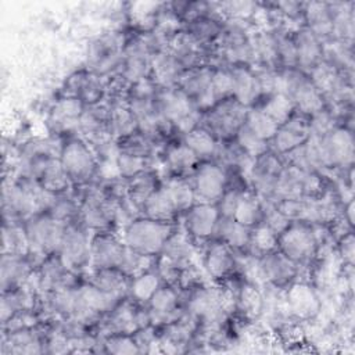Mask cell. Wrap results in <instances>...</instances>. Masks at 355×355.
I'll list each match as a JSON object with an SVG mask.
<instances>
[{
  "label": "cell",
  "mask_w": 355,
  "mask_h": 355,
  "mask_svg": "<svg viewBox=\"0 0 355 355\" xmlns=\"http://www.w3.org/2000/svg\"><path fill=\"white\" fill-rule=\"evenodd\" d=\"M173 233L171 223L150 218L133 219L125 229L123 243L130 250L143 255H155L162 251L168 237Z\"/></svg>",
  "instance_id": "6da1fadb"
},
{
  "label": "cell",
  "mask_w": 355,
  "mask_h": 355,
  "mask_svg": "<svg viewBox=\"0 0 355 355\" xmlns=\"http://www.w3.org/2000/svg\"><path fill=\"white\" fill-rule=\"evenodd\" d=\"M67 225L50 214H35L25 222V233L31 255H51L58 252Z\"/></svg>",
  "instance_id": "7a4b0ae2"
},
{
  "label": "cell",
  "mask_w": 355,
  "mask_h": 355,
  "mask_svg": "<svg viewBox=\"0 0 355 355\" xmlns=\"http://www.w3.org/2000/svg\"><path fill=\"white\" fill-rule=\"evenodd\" d=\"M155 100L161 115L184 135L198 126L200 110L179 87L161 89L157 92Z\"/></svg>",
  "instance_id": "3957f363"
},
{
  "label": "cell",
  "mask_w": 355,
  "mask_h": 355,
  "mask_svg": "<svg viewBox=\"0 0 355 355\" xmlns=\"http://www.w3.org/2000/svg\"><path fill=\"white\" fill-rule=\"evenodd\" d=\"M247 111V107L236 98H225L211 107L200 119L201 128L207 129L215 139H229L245 122Z\"/></svg>",
  "instance_id": "277c9868"
},
{
  "label": "cell",
  "mask_w": 355,
  "mask_h": 355,
  "mask_svg": "<svg viewBox=\"0 0 355 355\" xmlns=\"http://www.w3.org/2000/svg\"><path fill=\"white\" fill-rule=\"evenodd\" d=\"M277 245L286 257L300 265L311 261L316 254L318 236L306 222L294 220L279 234Z\"/></svg>",
  "instance_id": "5b68a950"
},
{
  "label": "cell",
  "mask_w": 355,
  "mask_h": 355,
  "mask_svg": "<svg viewBox=\"0 0 355 355\" xmlns=\"http://www.w3.org/2000/svg\"><path fill=\"white\" fill-rule=\"evenodd\" d=\"M79 212L86 227L101 233L107 232L115 222L118 207L115 200L108 197L103 189H92L86 191Z\"/></svg>",
  "instance_id": "8992f818"
},
{
  "label": "cell",
  "mask_w": 355,
  "mask_h": 355,
  "mask_svg": "<svg viewBox=\"0 0 355 355\" xmlns=\"http://www.w3.org/2000/svg\"><path fill=\"white\" fill-rule=\"evenodd\" d=\"M60 162L73 183H86L96 171V157L85 141L72 139L60 150Z\"/></svg>",
  "instance_id": "52a82bcc"
},
{
  "label": "cell",
  "mask_w": 355,
  "mask_h": 355,
  "mask_svg": "<svg viewBox=\"0 0 355 355\" xmlns=\"http://www.w3.org/2000/svg\"><path fill=\"white\" fill-rule=\"evenodd\" d=\"M218 54L227 62L237 65H244L254 58V50L251 39L247 36L244 28L239 22H230L222 28L218 37Z\"/></svg>",
  "instance_id": "ba28073f"
},
{
  "label": "cell",
  "mask_w": 355,
  "mask_h": 355,
  "mask_svg": "<svg viewBox=\"0 0 355 355\" xmlns=\"http://www.w3.org/2000/svg\"><path fill=\"white\" fill-rule=\"evenodd\" d=\"M58 255L65 268L73 273L90 262V241L82 227L67 225Z\"/></svg>",
  "instance_id": "9c48e42d"
},
{
  "label": "cell",
  "mask_w": 355,
  "mask_h": 355,
  "mask_svg": "<svg viewBox=\"0 0 355 355\" xmlns=\"http://www.w3.org/2000/svg\"><path fill=\"white\" fill-rule=\"evenodd\" d=\"M211 76L212 71L204 65L184 69L176 87H179L198 110L211 108L216 104L211 89Z\"/></svg>",
  "instance_id": "30bf717a"
},
{
  "label": "cell",
  "mask_w": 355,
  "mask_h": 355,
  "mask_svg": "<svg viewBox=\"0 0 355 355\" xmlns=\"http://www.w3.org/2000/svg\"><path fill=\"white\" fill-rule=\"evenodd\" d=\"M89 64L94 73L104 75L122 64L123 49L121 37L116 35H105L97 37L89 49Z\"/></svg>",
  "instance_id": "8fae6325"
},
{
  "label": "cell",
  "mask_w": 355,
  "mask_h": 355,
  "mask_svg": "<svg viewBox=\"0 0 355 355\" xmlns=\"http://www.w3.org/2000/svg\"><path fill=\"white\" fill-rule=\"evenodd\" d=\"M283 168L284 166L282 161L273 153L266 151L255 158L248 178L251 179L257 194L262 197L265 201L272 200L275 194L277 178Z\"/></svg>",
  "instance_id": "7c38bea8"
},
{
  "label": "cell",
  "mask_w": 355,
  "mask_h": 355,
  "mask_svg": "<svg viewBox=\"0 0 355 355\" xmlns=\"http://www.w3.org/2000/svg\"><path fill=\"white\" fill-rule=\"evenodd\" d=\"M323 151L329 168H347L354 162V136L345 128H334L322 137Z\"/></svg>",
  "instance_id": "4fadbf2b"
},
{
  "label": "cell",
  "mask_w": 355,
  "mask_h": 355,
  "mask_svg": "<svg viewBox=\"0 0 355 355\" xmlns=\"http://www.w3.org/2000/svg\"><path fill=\"white\" fill-rule=\"evenodd\" d=\"M125 250V243L108 232H101L90 240V263L94 269L119 268Z\"/></svg>",
  "instance_id": "5bb4252c"
},
{
  "label": "cell",
  "mask_w": 355,
  "mask_h": 355,
  "mask_svg": "<svg viewBox=\"0 0 355 355\" xmlns=\"http://www.w3.org/2000/svg\"><path fill=\"white\" fill-rule=\"evenodd\" d=\"M258 261L262 279L275 287H283L291 283L298 275V265L282 251H269L261 255Z\"/></svg>",
  "instance_id": "9a60e30c"
},
{
  "label": "cell",
  "mask_w": 355,
  "mask_h": 355,
  "mask_svg": "<svg viewBox=\"0 0 355 355\" xmlns=\"http://www.w3.org/2000/svg\"><path fill=\"white\" fill-rule=\"evenodd\" d=\"M153 55L141 37L133 40L123 49L122 78L130 85L147 79L151 71Z\"/></svg>",
  "instance_id": "2e32d148"
},
{
  "label": "cell",
  "mask_w": 355,
  "mask_h": 355,
  "mask_svg": "<svg viewBox=\"0 0 355 355\" xmlns=\"http://www.w3.org/2000/svg\"><path fill=\"white\" fill-rule=\"evenodd\" d=\"M309 137V119L302 114H293L284 123H282L272 141L273 148L280 154H287L305 143Z\"/></svg>",
  "instance_id": "e0dca14e"
},
{
  "label": "cell",
  "mask_w": 355,
  "mask_h": 355,
  "mask_svg": "<svg viewBox=\"0 0 355 355\" xmlns=\"http://www.w3.org/2000/svg\"><path fill=\"white\" fill-rule=\"evenodd\" d=\"M284 302L290 313L298 319L315 318L322 306L318 293L304 282H297L290 286Z\"/></svg>",
  "instance_id": "ac0fdd59"
},
{
  "label": "cell",
  "mask_w": 355,
  "mask_h": 355,
  "mask_svg": "<svg viewBox=\"0 0 355 355\" xmlns=\"http://www.w3.org/2000/svg\"><path fill=\"white\" fill-rule=\"evenodd\" d=\"M226 175L219 165L204 164L201 165L194 176V193L196 197L201 198L202 202L219 201L225 193Z\"/></svg>",
  "instance_id": "d6986e66"
},
{
  "label": "cell",
  "mask_w": 355,
  "mask_h": 355,
  "mask_svg": "<svg viewBox=\"0 0 355 355\" xmlns=\"http://www.w3.org/2000/svg\"><path fill=\"white\" fill-rule=\"evenodd\" d=\"M219 209L215 204L200 202L187 209L186 227L196 239H208L215 233L219 219Z\"/></svg>",
  "instance_id": "ffe728a7"
},
{
  "label": "cell",
  "mask_w": 355,
  "mask_h": 355,
  "mask_svg": "<svg viewBox=\"0 0 355 355\" xmlns=\"http://www.w3.org/2000/svg\"><path fill=\"white\" fill-rule=\"evenodd\" d=\"M0 270L1 288L3 291H7L25 284L32 275V262L26 255L3 254Z\"/></svg>",
  "instance_id": "44dd1931"
},
{
  "label": "cell",
  "mask_w": 355,
  "mask_h": 355,
  "mask_svg": "<svg viewBox=\"0 0 355 355\" xmlns=\"http://www.w3.org/2000/svg\"><path fill=\"white\" fill-rule=\"evenodd\" d=\"M184 68L182 64L168 51H161L153 55L151 72L155 79V85L161 89L176 87Z\"/></svg>",
  "instance_id": "7402d4cb"
},
{
  "label": "cell",
  "mask_w": 355,
  "mask_h": 355,
  "mask_svg": "<svg viewBox=\"0 0 355 355\" xmlns=\"http://www.w3.org/2000/svg\"><path fill=\"white\" fill-rule=\"evenodd\" d=\"M1 351L3 354H40L42 340L33 327L17 329L12 331H4Z\"/></svg>",
  "instance_id": "603a6c76"
},
{
  "label": "cell",
  "mask_w": 355,
  "mask_h": 355,
  "mask_svg": "<svg viewBox=\"0 0 355 355\" xmlns=\"http://www.w3.org/2000/svg\"><path fill=\"white\" fill-rule=\"evenodd\" d=\"M297 49V65L302 69H312L323 58V46L308 28L297 32L294 37Z\"/></svg>",
  "instance_id": "cb8c5ba5"
},
{
  "label": "cell",
  "mask_w": 355,
  "mask_h": 355,
  "mask_svg": "<svg viewBox=\"0 0 355 355\" xmlns=\"http://www.w3.org/2000/svg\"><path fill=\"white\" fill-rule=\"evenodd\" d=\"M230 72L233 78L232 97L245 107L251 105L261 96V89L255 73L244 65L233 67Z\"/></svg>",
  "instance_id": "d4e9b609"
},
{
  "label": "cell",
  "mask_w": 355,
  "mask_h": 355,
  "mask_svg": "<svg viewBox=\"0 0 355 355\" xmlns=\"http://www.w3.org/2000/svg\"><path fill=\"white\" fill-rule=\"evenodd\" d=\"M90 283L118 301L130 287L129 276L123 273L119 268L96 269L90 279Z\"/></svg>",
  "instance_id": "484cf974"
},
{
  "label": "cell",
  "mask_w": 355,
  "mask_h": 355,
  "mask_svg": "<svg viewBox=\"0 0 355 355\" xmlns=\"http://www.w3.org/2000/svg\"><path fill=\"white\" fill-rule=\"evenodd\" d=\"M215 233L218 237L230 248H245L250 245L251 239V227L241 225L233 218L219 216Z\"/></svg>",
  "instance_id": "4316f807"
},
{
  "label": "cell",
  "mask_w": 355,
  "mask_h": 355,
  "mask_svg": "<svg viewBox=\"0 0 355 355\" xmlns=\"http://www.w3.org/2000/svg\"><path fill=\"white\" fill-rule=\"evenodd\" d=\"M137 309L130 302L125 301L123 304L115 305L112 313L110 315L105 330L111 334H132L139 330L137 326Z\"/></svg>",
  "instance_id": "83f0119b"
},
{
  "label": "cell",
  "mask_w": 355,
  "mask_h": 355,
  "mask_svg": "<svg viewBox=\"0 0 355 355\" xmlns=\"http://www.w3.org/2000/svg\"><path fill=\"white\" fill-rule=\"evenodd\" d=\"M205 269L214 279L226 277L234 268V257L225 243H214L205 254Z\"/></svg>",
  "instance_id": "f1b7e54d"
},
{
  "label": "cell",
  "mask_w": 355,
  "mask_h": 355,
  "mask_svg": "<svg viewBox=\"0 0 355 355\" xmlns=\"http://www.w3.org/2000/svg\"><path fill=\"white\" fill-rule=\"evenodd\" d=\"M83 108L85 104L79 98L64 97L54 105L50 115V122L57 129H69L72 126H79V119Z\"/></svg>",
  "instance_id": "f546056e"
},
{
  "label": "cell",
  "mask_w": 355,
  "mask_h": 355,
  "mask_svg": "<svg viewBox=\"0 0 355 355\" xmlns=\"http://www.w3.org/2000/svg\"><path fill=\"white\" fill-rule=\"evenodd\" d=\"M305 18L308 21V29L318 37H327L333 35L331 12L327 3L312 1L305 6Z\"/></svg>",
  "instance_id": "4dcf8cb0"
},
{
  "label": "cell",
  "mask_w": 355,
  "mask_h": 355,
  "mask_svg": "<svg viewBox=\"0 0 355 355\" xmlns=\"http://www.w3.org/2000/svg\"><path fill=\"white\" fill-rule=\"evenodd\" d=\"M108 130L111 136L119 139L126 137L139 130L137 121L128 104L111 103L110 104V116H108Z\"/></svg>",
  "instance_id": "1f68e13d"
},
{
  "label": "cell",
  "mask_w": 355,
  "mask_h": 355,
  "mask_svg": "<svg viewBox=\"0 0 355 355\" xmlns=\"http://www.w3.org/2000/svg\"><path fill=\"white\" fill-rule=\"evenodd\" d=\"M161 254L176 268L183 270L189 268L190 259L193 257V245L187 236L173 232L165 241Z\"/></svg>",
  "instance_id": "d6a6232c"
},
{
  "label": "cell",
  "mask_w": 355,
  "mask_h": 355,
  "mask_svg": "<svg viewBox=\"0 0 355 355\" xmlns=\"http://www.w3.org/2000/svg\"><path fill=\"white\" fill-rule=\"evenodd\" d=\"M143 211L147 218L165 223H169L178 214V209L165 187L157 189L147 198V201L143 205Z\"/></svg>",
  "instance_id": "836d02e7"
},
{
  "label": "cell",
  "mask_w": 355,
  "mask_h": 355,
  "mask_svg": "<svg viewBox=\"0 0 355 355\" xmlns=\"http://www.w3.org/2000/svg\"><path fill=\"white\" fill-rule=\"evenodd\" d=\"M37 182L49 191L60 194L62 193L71 183V179L68 178L67 172L64 171L60 158H54L50 157L46 164L43 165L39 176H37Z\"/></svg>",
  "instance_id": "e575fe53"
},
{
  "label": "cell",
  "mask_w": 355,
  "mask_h": 355,
  "mask_svg": "<svg viewBox=\"0 0 355 355\" xmlns=\"http://www.w3.org/2000/svg\"><path fill=\"white\" fill-rule=\"evenodd\" d=\"M155 190H157L155 176L148 171H143L129 179L126 198L135 208L143 209L144 202Z\"/></svg>",
  "instance_id": "d590c367"
},
{
  "label": "cell",
  "mask_w": 355,
  "mask_h": 355,
  "mask_svg": "<svg viewBox=\"0 0 355 355\" xmlns=\"http://www.w3.org/2000/svg\"><path fill=\"white\" fill-rule=\"evenodd\" d=\"M223 25L219 22V19L214 14H208L187 22L186 32L193 36L200 44L208 46L214 44V42L218 40Z\"/></svg>",
  "instance_id": "8d00e7d4"
},
{
  "label": "cell",
  "mask_w": 355,
  "mask_h": 355,
  "mask_svg": "<svg viewBox=\"0 0 355 355\" xmlns=\"http://www.w3.org/2000/svg\"><path fill=\"white\" fill-rule=\"evenodd\" d=\"M233 219L248 227L258 225L262 219V201L258 196L252 193H241Z\"/></svg>",
  "instance_id": "74e56055"
},
{
  "label": "cell",
  "mask_w": 355,
  "mask_h": 355,
  "mask_svg": "<svg viewBox=\"0 0 355 355\" xmlns=\"http://www.w3.org/2000/svg\"><path fill=\"white\" fill-rule=\"evenodd\" d=\"M254 57H257L263 67L272 68L279 62L277 43L275 32H261L251 39Z\"/></svg>",
  "instance_id": "f35d334b"
},
{
  "label": "cell",
  "mask_w": 355,
  "mask_h": 355,
  "mask_svg": "<svg viewBox=\"0 0 355 355\" xmlns=\"http://www.w3.org/2000/svg\"><path fill=\"white\" fill-rule=\"evenodd\" d=\"M159 287H161V276L158 275V272L147 270L133 277V280L130 282L129 291L135 300L146 302L154 295V293Z\"/></svg>",
  "instance_id": "ab89813d"
},
{
  "label": "cell",
  "mask_w": 355,
  "mask_h": 355,
  "mask_svg": "<svg viewBox=\"0 0 355 355\" xmlns=\"http://www.w3.org/2000/svg\"><path fill=\"white\" fill-rule=\"evenodd\" d=\"M258 137L268 141L272 140L279 125L262 110V108H251L247 111L245 122H244Z\"/></svg>",
  "instance_id": "60d3db41"
},
{
  "label": "cell",
  "mask_w": 355,
  "mask_h": 355,
  "mask_svg": "<svg viewBox=\"0 0 355 355\" xmlns=\"http://www.w3.org/2000/svg\"><path fill=\"white\" fill-rule=\"evenodd\" d=\"M184 144L196 153L197 157H209L216 151V139L204 128L197 126L184 135Z\"/></svg>",
  "instance_id": "b9f144b4"
},
{
  "label": "cell",
  "mask_w": 355,
  "mask_h": 355,
  "mask_svg": "<svg viewBox=\"0 0 355 355\" xmlns=\"http://www.w3.org/2000/svg\"><path fill=\"white\" fill-rule=\"evenodd\" d=\"M29 244L24 227L17 223H4L3 226V254L26 255Z\"/></svg>",
  "instance_id": "7bdbcfd3"
},
{
  "label": "cell",
  "mask_w": 355,
  "mask_h": 355,
  "mask_svg": "<svg viewBox=\"0 0 355 355\" xmlns=\"http://www.w3.org/2000/svg\"><path fill=\"white\" fill-rule=\"evenodd\" d=\"M165 189H166L171 200L173 201L178 212L187 211L190 207L194 205L196 193H194L193 186L190 183H187L186 180L173 178V179L168 180Z\"/></svg>",
  "instance_id": "ee69618b"
},
{
  "label": "cell",
  "mask_w": 355,
  "mask_h": 355,
  "mask_svg": "<svg viewBox=\"0 0 355 355\" xmlns=\"http://www.w3.org/2000/svg\"><path fill=\"white\" fill-rule=\"evenodd\" d=\"M294 103L286 94H272L262 110L280 126L294 114Z\"/></svg>",
  "instance_id": "f6af8a7d"
},
{
  "label": "cell",
  "mask_w": 355,
  "mask_h": 355,
  "mask_svg": "<svg viewBox=\"0 0 355 355\" xmlns=\"http://www.w3.org/2000/svg\"><path fill=\"white\" fill-rule=\"evenodd\" d=\"M197 161L198 157L196 155V153L190 150L184 143L179 146H172L166 151V164L172 171L178 173L190 171L197 164Z\"/></svg>",
  "instance_id": "bcb514c9"
},
{
  "label": "cell",
  "mask_w": 355,
  "mask_h": 355,
  "mask_svg": "<svg viewBox=\"0 0 355 355\" xmlns=\"http://www.w3.org/2000/svg\"><path fill=\"white\" fill-rule=\"evenodd\" d=\"M153 140L141 132H135L126 137L119 139L118 153L147 158L153 151Z\"/></svg>",
  "instance_id": "7dc6e473"
},
{
  "label": "cell",
  "mask_w": 355,
  "mask_h": 355,
  "mask_svg": "<svg viewBox=\"0 0 355 355\" xmlns=\"http://www.w3.org/2000/svg\"><path fill=\"white\" fill-rule=\"evenodd\" d=\"M236 144L250 157L257 158L268 151V144L265 140L258 137L245 123H243L236 132Z\"/></svg>",
  "instance_id": "c3c4849f"
},
{
  "label": "cell",
  "mask_w": 355,
  "mask_h": 355,
  "mask_svg": "<svg viewBox=\"0 0 355 355\" xmlns=\"http://www.w3.org/2000/svg\"><path fill=\"white\" fill-rule=\"evenodd\" d=\"M250 245L255 252L259 255H263L269 251H273L277 245V234L272 232L266 225L259 222L257 227L251 229V239Z\"/></svg>",
  "instance_id": "681fc988"
},
{
  "label": "cell",
  "mask_w": 355,
  "mask_h": 355,
  "mask_svg": "<svg viewBox=\"0 0 355 355\" xmlns=\"http://www.w3.org/2000/svg\"><path fill=\"white\" fill-rule=\"evenodd\" d=\"M237 304L240 309L247 315V316H257L261 313L262 306H263V298L259 294V291L255 288L252 284H245L241 287L239 297H237Z\"/></svg>",
  "instance_id": "f907efd6"
},
{
  "label": "cell",
  "mask_w": 355,
  "mask_h": 355,
  "mask_svg": "<svg viewBox=\"0 0 355 355\" xmlns=\"http://www.w3.org/2000/svg\"><path fill=\"white\" fill-rule=\"evenodd\" d=\"M104 351L118 355L139 354L140 348L133 337L129 334H111L104 341Z\"/></svg>",
  "instance_id": "816d5d0a"
},
{
  "label": "cell",
  "mask_w": 355,
  "mask_h": 355,
  "mask_svg": "<svg viewBox=\"0 0 355 355\" xmlns=\"http://www.w3.org/2000/svg\"><path fill=\"white\" fill-rule=\"evenodd\" d=\"M211 89L215 97V101H222L229 98L233 93V78L230 69H215L211 76Z\"/></svg>",
  "instance_id": "f5cc1de1"
},
{
  "label": "cell",
  "mask_w": 355,
  "mask_h": 355,
  "mask_svg": "<svg viewBox=\"0 0 355 355\" xmlns=\"http://www.w3.org/2000/svg\"><path fill=\"white\" fill-rule=\"evenodd\" d=\"M275 36L277 43L279 62L284 64L287 68L297 67V49H295L294 37L280 31H275Z\"/></svg>",
  "instance_id": "db71d44e"
},
{
  "label": "cell",
  "mask_w": 355,
  "mask_h": 355,
  "mask_svg": "<svg viewBox=\"0 0 355 355\" xmlns=\"http://www.w3.org/2000/svg\"><path fill=\"white\" fill-rule=\"evenodd\" d=\"M76 211H78V208H76V204L72 198L57 194L51 207L49 208L47 214H50L57 220H60L65 225H69V223H72L71 220L76 215Z\"/></svg>",
  "instance_id": "11a10c76"
},
{
  "label": "cell",
  "mask_w": 355,
  "mask_h": 355,
  "mask_svg": "<svg viewBox=\"0 0 355 355\" xmlns=\"http://www.w3.org/2000/svg\"><path fill=\"white\" fill-rule=\"evenodd\" d=\"M115 162H116V169H118V173L121 175V178L130 179L135 175L146 171L147 158L118 153Z\"/></svg>",
  "instance_id": "9f6ffc18"
},
{
  "label": "cell",
  "mask_w": 355,
  "mask_h": 355,
  "mask_svg": "<svg viewBox=\"0 0 355 355\" xmlns=\"http://www.w3.org/2000/svg\"><path fill=\"white\" fill-rule=\"evenodd\" d=\"M334 128L336 126H334V119L331 114H329L324 110L312 115L309 119V136L323 137L329 132H331Z\"/></svg>",
  "instance_id": "6f0895ef"
},
{
  "label": "cell",
  "mask_w": 355,
  "mask_h": 355,
  "mask_svg": "<svg viewBox=\"0 0 355 355\" xmlns=\"http://www.w3.org/2000/svg\"><path fill=\"white\" fill-rule=\"evenodd\" d=\"M257 8V4L251 1H227L219 4V11L230 15L234 19H243L252 14Z\"/></svg>",
  "instance_id": "680465c9"
},
{
  "label": "cell",
  "mask_w": 355,
  "mask_h": 355,
  "mask_svg": "<svg viewBox=\"0 0 355 355\" xmlns=\"http://www.w3.org/2000/svg\"><path fill=\"white\" fill-rule=\"evenodd\" d=\"M240 191L237 190H225L222 197L219 198V215L225 218H233L239 198H240Z\"/></svg>",
  "instance_id": "91938a15"
},
{
  "label": "cell",
  "mask_w": 355,
  "mask_h": 355,
  "mask_svg": "<svg viewBox=\"0 0 355 355\" xmlns=\"http://www.w3.org/2000/svg\"><path fill=\"white\" fill-rule=\"evenodd\" d=\"M340 251H341L343 258L348 263L354 262V236L351 232H348L343 236L341 244H340Z\"/></svg>",
  "instance_id": "94428289"
},
{
  "label": "cell",
  "mask_w": 355,
  "mask_h": 355,
  "mask_svg": "<svg viewBox=\"0 0 355 355\" xmlns=\"http://www.w3.org/2000/svg\"><path fill=\"white\" fill-rule=\"evenodd\" d=\"M277 8H280L279 12H282L283 15H286L288 18H294L300 14L301 4L295 3V1H284V3H277Z\"/></svg>",
  "instance_id": "6125c7cd"
},
{
  "label": "cell",
  "mask_w": 355,
  "mask_h": 355,
  "mask_svg": "<svg viewBox=\"0 0 355 355\" xmlns=\"http://www.w3.org/2000/svg\"><path fill=\"white\" fill-rule=\"evenodd\" d=\"M345 215H347V220L349 225L354 223V201L349 200L347 208H345Z\"/></svg>",
  "instance_id": "be15d7a7"
}]
</instances>
